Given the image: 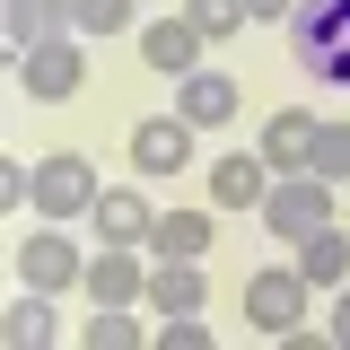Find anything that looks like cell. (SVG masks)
Returning a JSON list of instances; mask_svg holds the SVG:
<instances>
[{"instance_id":"cell-10","label":"cell","mask_w":350,"mask_h":350,"mask_svg":"<svg viewBox=\"0 0 350 350\" xmlns=\"http://www.w3.org/2000/svg\"><path fill=\"white\" fill-rule=\"evenodd\" d=\"M184 114H193V123H228V114H237V88L228 79H193L184 88Z\"/></svg>"},{"instance_id":"cell-23","label":"cell","mask_w":350,"mask_h":350,"mask_svg":"<svg viewBox=\"0 0 350 350\" xmlns=\"http://www.w3.org/2000/svg\"><path fill=\"white\" fill-rule=\"evenodd\" d=\"M333 333H342V342H350V298H342V315H333Z\"/></svg>"},{"instance_id":"cell-1","label":"cell","mask_w":350,"mask_h":350,"mask_svg":"<svg viewBox=\"0 0 350 350\" xmlns=\"http://www.w3.org/2000/svg\"><path fill=\"white\" fill-rule=\"evenodd\" d=\"M298 62L315 70V79L350 88V0H315V9H298Z\"/></svg>"},{"instance_id":"cell-18","label":"cell","mask_w":350,"mask_h":350,"mask_svg":"<svg viewBox=\"0 0 350 350\" xmlns=\"http://www.w3.org/2000/svg\"><path fill=\"white\" fill-rule=\"evenodd\" d=\"M184 44H193V36H184V27H158V36H149V53H158V62H167V70H175V62H184Z\"/></svg>"},{"instance_id":"cell-5","label":"cell","mask_w":350,"mask_h":350,"mask_svg":"<svg viewBox=\"0 0 350 350\" xmlns=\"http://www.w3.org/2000/svg\"><path fill=\"white\" fill-rule=\"evenodd\" d=\"M131 158H140L149 175L184 167V123H140V131H131Z\"/></svg>"},{"instance_id":"cell-8","label":"cell","mask_w":350,"mask_h":350,"mask_svg":"<svg viewBox=\"0 0 350 350\" xmlns=\"http://www.w3.org/2000/svg\"><path fill=\"white\" fill-rule=\"evenodd\" d=\"M262 149H271V167H289V158H306V149H315V123H306V114H271Z\"/></svg>"},{"instance_id":"cell-2","label":"cell","mask_w":350,"mask_h":350,"mask_svg":"<svg viewBox=\"0 0 350 350\" xmlns=\"http://www.w3.org/2000/svg\"><path fill=\"white\" fill-rule=\"evenodd\" d=\"M27 193H36L44 211H96V175H88V158H53V167H36Z\"/></svg>"},{"instance_id":"cell-15","label":"cell","mask_w":350,"mask_h":350,"mask_svg":"<svg viewBox=\"0 0 350 350\" xmlns=\"http://www.w3.org/2000/svg\"><path fill=\"white\" fill-rule=\"evenodd\" d=\"M237 27V0H193V36H228Z\"/></svg>"},{"instance_id":"cell-16","label":"cell","mask_w":350,"mask_h":350,"mask_svg":"<svg viewBox=\"0 0 350 350\" xmlns=\"http://www.w3.org/2000/svg\"><path fill=\"white\" fill-rule=\"evenodd\" d=\"M44 18H53L44 0H18V9H9V36H18V44H36V36H44Z\"/></svg>"},{"instance_id":"cell-22","label":"cell","mask_w":350,"mask_h":350,"mask_svg":"<svg viewBox=\"0 0 350 350\" xmlns=\"http://www.w3.org/2000/svg\"><path fill=\"white\" fill-rule=\"evenodd\" d=\"M254 9H262V18H289V9H298V0H254Z\"/></svg>"},{"instance_id":"cell-4","label":"cell","mask_w":350,"mask_h":350,"mask_svg":"<svg viewBox=\"0 0 350 350\" xmlns=\"http://www.w3.org/2000/svg\"><path fill=\"white\" fill-rule=\"evenodd\" d=\"M27 88H36V96H70V88H79V53H70V44H36Z\"/></svg>"},{"instance_id":"cell-11","label":"cell","mask_w":350,"mask_h":350,"mask_svg":"<svg viewBox=\"0 0 350 350\" xmlns=\"http://www.w3.org/2000/svg\"><path fill=\"white\" fill-rule=\"evenodd\" d=\"M149 289H158V306H167V315H193V306H202V271H184V262H167V271H158Z\"/></svg>"},{"instance_id":"cell-7","label":"cell","mask_w":350,"mask_h":350,"mask_svg":"<svg viewBox=\"0 0 350 350\" xmlns=\"http://www.w3.org/2000/svg\"><path fill=\"white\" fill-rule=\"evenodd\" d=\"M18 271H27L36 289H62V280H79V262H70V245H62V237H36V245L18 254Z\"/></svg>"},{"instance_id":"cell-13","label":"cell","mask_w":350,"mask_h":350,"mask_svg":"<svg viewBox=\"0 0 350 350\" xmlns=\"http://www.w3.org/2000/svg\"><path fill=\"white\" fill-rule=\"evenodd\" d=\"M202 237H211V219H158V245L167 254H202Z\"/></svg>"},{"instance_id":"cell-20","label":"cell","mask_w":350,"mask_h":350,"mask_svg":"<svg viewBox=\"0 0 350 350\" xmlns=\"http://www.w3.org/2000/svg\"><path fill=\"white\" fill-rule=\"evenodd\" d=\"M306 271H315V280H324V271H342V245H333V237H315V245H306Z\"/></svg>"},{"instance_id":"cell-6","label":"cell","mask_w":350,"mask_h":350,"mask_svg":"<svg viewBox=\"0 0 350 350\" xmlns=\"http://www.w3.org/2000/svg\"><path fill=\"white\" fill-rule=\"evenodd\" d=\"M271 228H280V237H315V228H324V193H315V184H289V193L271 202Z\"/></svg>"},{"instance_id":"cell-12","label":"cell","mask_w":350,"mask_h":350,"mask_svg":"<svg viewBox=\"0 0 350 350\" xmlns=\"http://www.w3.org/2000/svg\"><path fill=\"white\" fill-rule=\"evenodd\" d=\"M88 289H96V298H105V306H123L131 289H140V271H131L123 254H105V262H96V271H88Z\"/></svg>"},{"instance_id":"cell-3","label":"cell","mask_w":350,"mask_h":350,"mask_svg":"<svg viewBox=\"0 0 350 350\" xmlns=\"http://www.w3.org/2000/svg\"><path fill=\"white\" fill-rule=\"evenodd\" d=\"M245 315H254L262 333H289V324H298V280H289V271H262L254 298H245Z\"/></svg>"},{"instance_id":"cell-9","label":"cell","mask_w":350,"mask_h":350,"mask_svg":"<svg viewBox=\"0 0 350 350\" xmlns=\"http://www.w3.org/2000/svg\"><path fill=\"white\" fill-rule=\"evenodd\" d=\"M96 228H105V237H140V228H149V202H140V193H96Z\"/></svg>"},{"instance_id":"cell-14","label":"cell","mask_w":350,"mask_h":350,"mask_svg":"<svg viewBox=\"0 0 350 350\" xmlns=\"http://www.w3.org/2000/svg\"><path fill=\"white\" fill-rule=\"evenodd\" d=\"M315 158H324V175H342L350 167V131L342 123H315Z\"/></svg>"},{"instance_id":"cell-19","label":"cell","mask_w":350,"mask_h":350,"mask_svg":"<svg viewBox=\"0 0 350 350\" xmlns=\"http://www.w3.org/2000/svg\"><path fill=\"white\" fill-rule=\"evenodd\" d=\"M79 27H123V0H79Z\"/></svg>"},{"instance_id":"cell-17","label":"cell","mask_w":350,"mask_h":350,"mask_svg":"<svg viewBox=\"0 0 350 350\" xmlns=\"http://www.w3.org/2000/svg\"><path fill=\"white\" fill-rule=\"evenodd\" d=\"M219 202H254V167H245V158L219 167Z\"/></svg>"},{"instance_id":"cell-21","label":"cell","mask_w":350,"mask_h":350,"mask_svg":"<svg viewBox=\"0 0 350 350\" xmlns=\"http://www.w3.org/2000/svg\"><path fill=\"white\" fill-rule=\"evenodd\" d=\"M9 333H18V342H44L53 324H44V306H18V315H9Z\"/></svg>"}]
</instances>
